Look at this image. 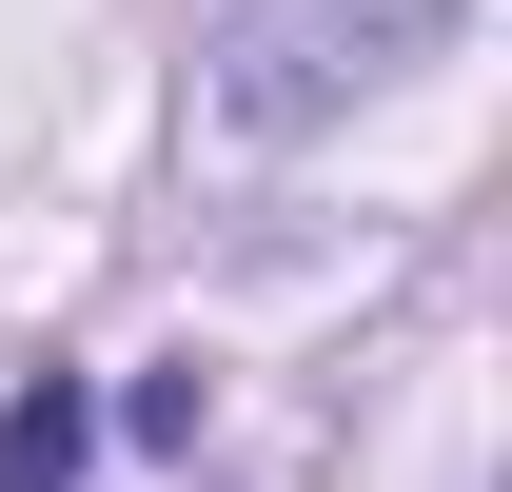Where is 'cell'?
<instances>
[{"mask_svg":"<svg viewBox=\"0 0 512 492\" xmlns=\"http://www.w3.org/2000/svg\"><path fill=\"white\" fill-rule=\"evenodd\" d=\"M473 0H217V119L237 138H296L335 99H375L394 60H434Z\"/></svg>","mask_w":512,"mask_h":492,"instance_id":"6da1fadb","label":"cell"},{"mask_svg":"<svg viewBox=\"0 0 512 492\" xmlns=\"http://www.w3.org/2000/svg\"><path fill=\"white\" fill-rule=\"evenodd\" d=\"M79 374H20V394H0V492H79Z\"/></svg>","mask_w":512,"mask_h":492,"instance_id":"7a4b0ae2","label":"cell"}]
</instances>
